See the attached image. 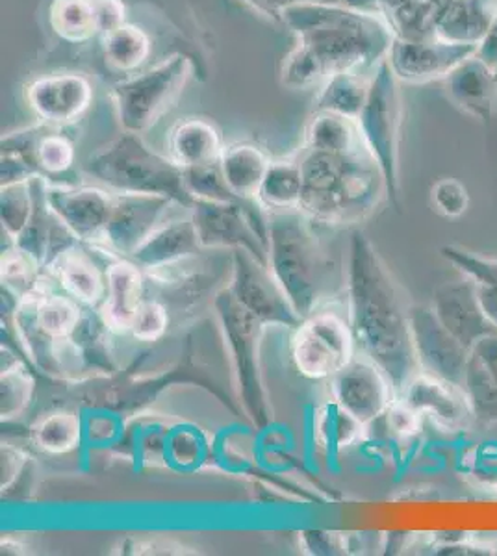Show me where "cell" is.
<instances>
[{
    "label": "cell",
    "instance_id": "obj_22",
    "mask_svg": "<svg viewBox=\"0 0 497 556\" xmlns=\"http://www.w3.org/2000/svg\"><path fill=\"white\" fill-rule=\"evenodd\" d=\"M201 251L204 249L199 245L196 225L188 210V214L183 217H170L164 225H160L131 258L144 271L152 275L176 267Z\"/></svg>",
    "mask_w": 497,
    "mask_h": 556
},
{
    "label": "cell",
    "instance_id": "obj_12",
    "mask_svg": "<svg viewBox=\"0 0 497 556\" xmlns=\"http://www.w3.org/2000/svg\"><path fill=\"white\" fill-rule=\"evenodd\" d=\"M233 253V282L227 290L239 306L264 325L273 323L297 329L302 319L297 316L268 264L244 249Z\"/></svg>",
    "mask_w": 497,
    "mask_h": 556
},
{
    "label": "cell",
    "instance_id": "obj_6",
    "mask_svg": "<svg viewBox=\"0 0 497 556\" xmlns=\"http://www.w3.org/2000/svg\"><path fill=\"white\" fill-rule=\"evenodd\" d=\"M191 71L188 56L173 54L151 70L114 84L112 99L123 132L141 136L154 127L183 96Z\"/></svg>",
    "mask_w": 497,
    "mask_h": 556
},
{
    "label": "cell",
    "instance_id": "obj_40",
    "mask_svg": "<svg viewBox=\"0 0 497 556\" xmlns=\"http://www.w3.org/2000/svg\"><path fill=\"white\" fill-rule=\"evenodd\" d=\"M170 329V311L157 299H146L134 317L131 334L139 342L152 343L164 338Z\"/></svg>",
    "mask_w": 497,
    "mask_h": 556
},
{
    "label": "cell",
    "instance_id": "obj_48",
    "mask_svg": "<svg viewBox=\"0 0 497 556\" xmlns=\"http://www.w3.org/2000/svg\"><path fill=\"white\" fill-rule=\"evenodd\" d=\"M377 2L378 0H341V4H346V7L349 8H357V10H364V12L375 7Z\"/></svg>",
    "mask_w": 497,
    "mask_h": 556
},
{
    "label": "cell",
    "instance_id": "obj_5",
    "mask_svg": "<svg viewBox=\"0 0 497 556\" xmlns=\"http://www.w3.org/2000/svg\"><path fill=\"white\" fill-rule=\"evenodd\" d=\"M84 172L115 193H149L191 208L184 169L170 156L152 151L139 134L123 132L84 164Z\"/></svg>",
    "mask_w": 497,
    "mask_h": 556
},
{
    "label": "cell",
    "instance_id": "obj_34",
    "mask_svg": "<svg viewBox=\"0 0 497 556\" xmlns=\"http://www.w3.org/2000/svg\"><path fill=\"white\" fill-rule=\"evenodd\" d=\"M36 392V380L25 364L10 349L2 348V374H0V416L12 421L25 414Z\"/></svg>",
    "mask_w": 497,
    "mask_h": 556
},
{
    "label": "cell",
    "instance_id": "obj_49",
    "mask_svg": "<svg viewBox=\"0 0 497 556\" xmlns=\"http://www.w3.org/2000/svg\"><path fill=\"white\" fill-rule=\"evenodd\" d=\"M291 4H297V2H328V4H338L341 0H290Z\"/></svg>",
    "mask_w": 497,
    "mask_h": 556
},
{
    "label": "cell",
    "instance_id": "obj_3",
    "mask_svg": "<svg viewBox=\"0 0 497 556\" xmlns=\"http://www.w3.org/2000/svg\"><path fill=\"white\" fill-rule=\"evenodd\" d=\"M283 25L318 60L327 80L336 73H357L390 49V33L375 15L341 2H297L284 12Z\"/></svg>",
    "mask_w": 497,
    "mask_h": 556
},
{
    "label": "cell",
    "instance_id": "obj_36",
    "mask_svg": "<svg viewBox=\"0 0 497 556\" xmlns=\"http://www.w3.org/2000/svg\"><path fill=\"white\" fill-rule=\"evenodd\" d=\"M36 206V193L30 180L8 184L0 191V222L2 235L15 243L30 223L32 212Z\"/></svg>",
    "mask_w": 497,
    "mask_h": 556
},
{
    "label": "cell",
    "instance_id": "obj_8",
    "mask_svg": "<svg viewBox=\"0 0 497 556\" xmlns=\"http://www.w3.org/2000/svg\"><path fill=\"white\" fill-rule=\"evenodd\" d=\"M357 353L349 317L323 308L302 317L291 340V361L310 380L333 379Z\"/></svg>",
    "mask_w": 497,
    "mask_h": 556
},
{
    "label": "cell",
    "instance_id": "obj_42",
    "mask_svg": "<svg viewBox=\"0 0 497 556\" xmlns=\"http://www.w3.org/2000/svg\"><path fill=\"white\" fill-rule=\"evenodd\" d=\"M384 419L388 424V429L397 437L412 438L422 430L423 417L401 397L392 403L388 412L384 414Z\"/></svg>",
    "mask_w": 497,
    "mask_h": 556
},
{
    "label": "cell",
    "instance_id": "obj_18",
    "mask_svg": "<svg viewBox=\"0 0 497 556\" xmlns=\"http://www.w3.org/2000/svg\"><path fill=\"white\" fill-rule=\"evenodd\" d=\"M399 397L405 399L422 417L433 421L436 429L459 434L475 425L472 406L460 386L418 371L405 386Z\"/></svg>",
    "mask_w": 497,
    "mask_h": 556
},
{
    "label": "cell",
    "instance_id": "obj_16",
    "mask_svg": "<svg viewBox=\"0 0 497 556\" xmlns=\"http://www.w3.org/2000/svg\"><path fill=\"white\" fill-rule=\"evenodd\" d=\"M114 193L97 186H47V201L71 235L86 243H101L114 208Z\"/></svg>",
    "mask_w": 497,
    "mask_h": 556
},
{
    "label": "cell",
    "instance_id": "obj_20",
    "mask_svg": "<svg viewBox=\"0 0 497 556\" xmlns=\"http://www.w3.org/2000/svg\"><path fill=\"white\" fill-rule=\"evenodd\" d=\"M2 152L21 154L39 177H60L75 165L76 152L63 128L38 123L2 138Z\"/></svg>",
    "mask_w": 497,
    "mask_h": 556
},
{
    "label": "cell",
    "instance_id": "obj_45",
    "mask_svg": "<svg viewBox=\"0 0 497 556\" xmlns=\"http://www.w3.org/2000/svg\"><path fill=\"white\" fill-rule=\"evenodd\" d=\"M97 15L101 26V38L126 23V8L123 0H97Z\"/></svg>",
    "mask_w": 497,
    "mask_h": 556
},
{
    "label": "cell",
    "instance_id": "obj_14",
    "mask_svg": "<svg viewBox=\"0 0 497 556\" xmlns=\"http://www.w3.org/2000/svg\"><path fill=\"white\" fill-rule=\"evenodd\" d=\"M173 199L149 193H115L114 208L102 243L117 256L131 258L149 236L171 217Z\"/></svg>",
    "mask_w": 497,
    "mask_h": 556
},
{
    "label": "cell",
    "instance_id": "obj_13",
    "mask_svg": "<svg viewBox=\"0 0 497 556\" xmlns=\"http://www.w3.org/2000/svg\"><path fill=\"white\" fill-rule=\"evenodd\" d=\"M410 332L420 371L462 388L470 349L442 325L433 306H410Z\"/></svg>",
    "mask_w": 497,
    "mask_h": 556
},
{
    "label": "cell",
    "instance_id": "obj_46",
    "mask_svg": "<svg viewBox=\"0 0 497 556\" xmlns=\"http://www.w3.org/2000/svg\"><path fill=\"white\" fill-rule=\"evenodd\" d=\"M477 291L483 311L497 329V286L477 285Z\"/></svg>",
    "mask_w": 497,
    "mask_h": 556
},
{
    "label": "cell",
    "instance_id": "obj_21",
    "mask_svg": "<svg viewBox=\"0 0 497 556\" xmlns=\"http://www.w3.org/2000/svg\"><path fill=\"white\" fill-rule=\"evenodd\" d=\"M144 269L133 258L117 256L107 266V298L101 304L102 321L110 332L126 334L146 301Z\"/></svg>",
    "mask_w": 497,
    "mask_h": 556
},
{
    "label": "cell",
    "instance_id": "obj_2",
    "mask_svg": "<svg viewBox=\"0 0 497 556\" xmlns=\"http://www.w3.org/2000/svg\"><path fill=\"white\" fill-rule=\"evenodd\" d=\"M302 197L299 212L310 222L346 227L365 219L388 193L370 149L355 154L305 152L299 159Z\"/></svg>",
    "mask_w": 497,
    "mask_h": 556
},
{
    "label": "cell",
    "instance_id": "obj_33",
    "mask_svg": "<svg viewBox=\"0 0 497 556\" xmlns=\"http://www.w3.org/2000/svg\"><path fill=\"white\" fill-rule=\"evenodd\" d=\"M32 442L47 455H67L80 447L83 419L70 410H54L32 425Z\"/></svg>",
    "mask_w": 497,
    "mask_h": 556
},
{
    "label": "cell",
    "instance_id": "obj_32",
    "mask_svg": "<svg viewBox=\"0 0 497 556\" xmlns=\"http://www.w3.org/2000/svg\"><path fill=\"white\" fill-rule=\"evenodd\" d=\"M370 93V83L355 73H336L323 84L314 101V112H331L357 119Z\"/></svg>",
    "mask_w": 497,
    "mask_h": 556
},
{
    "label": "cell",
    "instance_id": "obj_30",
    "mask_svg": "<svg viewBox=\"0 0 497 556\" xmlns=\"http://www.w3.org/2000/svg\"><path fill=\"white\" fill-rule=\"evenodd\" d=\"M149 34L139 26L125 23L102 36V54L110 70L121 75H136L151 56Z\"/></svg>",
    "mask_w": 497,
    "mask_h": 556
},
{
    "label": "cell",
    "instance_id": "obj_47",
    "mask_svg": "<svg viewBox=\"0 0 497 556\" xmlns=\"http://www.w3.org/2000/svg\"><path fill=\"white\" fill-rule=\"evenodd\" d=\"M2 555H25V545L12 538H2Z\"/></svg>",
    "mask_w": 497,
    "mask_h": 556
},
{
    "label": "cell",
    "instance_id": "obj_17",
    "mask_svg": "<svg viewBox=\"0 0 497 556\" xmlns=\"http://www.w3.org/2000/svg\"><path fill=\"white\" fill-rule=\"evenodd\" d=\"M25 97L39 123L65 128L88 112L94 102V86L78 73H57L32 80Z\"/></svg>",
    "mask_w": 497,
    "mask_h": 556
},
{
    "label": "cell",
    "instance_id": "obj_19",
    "mask_svg": "<svg viewBox=\"0 0 497 556\" xmlns=\"http://www.w3.org/2000/svg\"><path fill=\"white\" fill-rule=\"evenodd\" d=\"M431 306L442 325L464 348L472 349L481 338L497 330L483 311L477 285L464 275L459 280L438 286L433 293Z\"/></svg>",
    "mask_w": 497,
    "mask_h": 556
},
{
    "label": "cell",
    "instance_id": "obj_27",
    "mask_svg": "<svg viewBox=\"0 0 497 556\" xmlns=\"http://www.w3.org/2000/svg\"><path fill=\"white\" fill-rule=\"evenodd\" d=\"M305 149L327 154H355L365 151L357 119L331 112H314L305 130Z\"/></svg>",
    "mask_w": 497,
    "mask_h": 556
},
{
    "label": "cell",
    "instance_id": "obj_26",
    "mask_svg": "<svg viewBox=\"0 0 497 556\" xmlns=\"http://www.w3.org/2000/svg\"><path fill=\"white\" fill-rule=\"evenodd\" d=\"M220 165L228 188L239 201H257L271 165L270 156L259 146L241 141L225 147Z\"/></svg>",
    "mask_w": 497,
    "mask_h": 556
},
{
    "label": "cell",
    "instance_id": "obj_31",
    "mask_svg": "<svg viewBox=\"0 0 497 556\" xmlns=\"http://www.w3.org/2000/svg\"><path fill=\"white\" fill-rule=\"evenodd\" d=\"M49 25L62 41L88 43L89 39L101 36L97 0H51Z\"/></svg>",
    "mask_w": 497,
    "mask_h": 556
},
{
    "label": "cell",
    "instance_id": "obj_1",
    "mask_svg": "<svg viewBox=\"0 0 497 556\" xmlns=\"http://www.w3.org/2000/svg\"><path fill=\"white\" fill-rule=\"evenodd\" d=\"M346 293L357 348L383 367L401 395L420 371L410 332V306L377 249L360 232L352 236L349 247Z\"/></svg>",
    "mask_w": 497,
    "mask_h": 556
},
{
    "label": "cell",
    "instance_id": "obj_38",
    "mask_svg": "<svg viewBox=\"0 0 497 556\" xmlns=\"http://www.w3.org/2000/svg\"><path fill=\"white\" fill-rule=\"evenodd\" d=\"M327 83L322 65L318 64L312 54L305 47L296 45V49L284 58L281 67V84L288 89L322 88Z\"/></svg>",
    "mask_w": 497,
    "mask_h": 556
},
{
    "label": "cell",
    "instance_id": "obj_35",
    "mask_svg": "<svg viewBox=\"0 0 497 556\" xmlns=\"http://www.w3.org/2000/svg\"><path fill=\"white\" fill-rule=\"evenodd\" d=\"M39 262L26 253L25 249L12 243L2 251L0 258V278H2V291L12 295L15 303L28 298L32 293L41 290L44 285L39 280Z\"/></svg>",
    "mask_w": 497,
    "mask_h": 556
},
{
    "label": "cell",
    "instance_id": "obj_41",
    "mask_svg": "<svg viewBox=\"0 0 497 556\" xmlns=\"http://www.w3.org/2000/svg\"><path fill=\"white\" fill-rule=\"evenodd\" d=\"M431 199H433L436 212L444 217H451V219L464 214L470 204L467 188L453 178H444L440 182H436Z\"/></svg>",
    "mask_w": 497,
    "mask_h": 556
},
{
    "label": "cell",
    "instance_id": "obj_10",
    "mask_svg": "<svg viewBox=\"0 0 497 556\" xmlns=\"http://www.w3.org/2000/svg\"><path fill=\"white\" fill-rule=\"evenodd\" d=\"M357 123L365 146L372 151L383 172L388 195L397 201L399 195V175H397L399 110H397L394 76L388 65H381L377 75L373 76L368 101L357 117Z\"/></svg>",
    "mask_w": 497,
    "mask_h": 556
},
{
    "label": "cell",
    "instance_id": "obj_44",
    "mask_svg": "<svg viewBox=\"0 0 497 556\" xmlns=\"http://www.w3.org/2000/svg\"><path fill=\"white\" fill-rule=\"evenodd\" d=\"M26 456L25 451L13 447L12 443H2L0 450V488L2 492H8L15 484L17 477H21L25 469Z\"/></svg>",
    "mask_w": 497,
    "mask_h": 556
},
{
    "label": "cell",
    "instance_id": "obj_25",
    "mask_svg": "<svg viewBox=\"0 0 497 556\" xmlns=\"http://www.w3.org/2000/svg\"><path fill=\"white\" fill-rule=\"evenodd\" d=\"M170 159L181 167L218 164L225 151L220 130L212 121L188 117L176 123L170 134Z\"/></svg>",
    "mask_w": 497,
    "mask_h": 556
},
{
    "label": "cell",
    "instance_id": "obj_29",
    "mask_svg": "<svg viewBox=\"0 0 497 556\" xmlns=\"http://www.w3.org/2000/svg\"><path fill=\"white\" fill-rule=\"evenodd\" d=\"M302 197V175L299 160L271 162L264 182L260 186L257 203L268 214L299 212Z\"/></svg>",
    "mask_w": 497,
    "mask_h": 556
},
{
    "label": "cell",
    "instance_id": "obj_37",
    "mask_svg": "<svg viewBox=\"0 0 497 556\" xmlns=\"http://www.w3.org/2000/svg\"><path fill=\"white\" fill-rule=\"evenodd\" d=\"M184 188L191 197V201L204 203H236L238 197L228 188L225 175L218 164L194 165L184 167Z\"/></svg>",
    "mask_w": 497,
    "mask_h": 556
},
{
    "label": "cell",
    "instance_id": "obj_39",
    "mask_svg": "<svg viewBox=\"0 0 497 556\" xmlns=\"http://www.w3.org/2000/svg\"><path fill=\"white\" fill-rule=\"evenodd\" d=\"M442 256L451 262L464 277L472 278L475 285L497 286V258L475 254L457 245L444 247Z\"/></svg>",
    "mask_w": 497,
    "mask_h": 556
},
{
    "label": "cell",
    "instance_id": "obj_15",
    "mask_svg": "<svg viewBox=\"0 0 497 556\" xmlns=\"http://www.w3.org/2000/svg\"><path fill=\"white\" fill-rule=\"evenodd\" d=\"M13 323L21 348L39 371L51 375L54 379H83L91 364L83 345L76 342L75 336L52 338L44 334L32 319L30 306L26 301H20L15 306Z\"/></svg>",
    "mask_w": 497,
    "mask_h": 556
},
{
    "label": "cell",
    "instance_id": "obj_4",
    "mask_svg": "<svg viewBox=\"0 0 497 556\" xmlns=\"http://www.w3.org/2000/svg\"><path fill=\"white\" fill-rule=\"evenodd\" d=\"M310 223L301 212L268 214V267L301 319L320 311L336 273H346L334 267Z\"/></svg>",
    "mask_w": 497,
    "mask_h": 556
},
{
    "label": "cell",
    "instance_id": "obj_9",
    "mask_svg": "<svg viewBox=\"0 0 497 556\" xmlns=\"http://www.w3.org/2000/svg\"><path fill=\"white\" fill-rule=\"evenodd\" d=\"M189 212L202 249H244L268 264V215L257 201H196Z\"/></svg>",
    "mask_w": 497,
    "mask_h": 556
},
{
    "label": "cell",
    "instance_id": "obj_7",
    "mask_svg": "<svg viewBox=\"0 0 497 556\" xmlns=\"http://www.w3.org/2000/svg\"><path fill=\"white\" fill-rule=\"evenodd\" d=\"M215 311L225 332L228 351L233 354L241 403L246 406L247 416L251 417L252 424L265 427L271 412L260 374V336L264 323L241 308L228 290L215 299Z\"/></svg>",
    "mask_w": 497,
    "mask_h": 556
},
{
    "label": "cell",
    "instance_id": "obj_11",
    "mask_svg": "<svg viewBox=\"0 0 497 556\" xmlns=\"http://www.w3.org/2000/svg\"><path fill=\"white\" fill-rule=\"evenodd\" d=\"M331 395L334 405L349 412L365 427L384 417L399 397L383 367L360 351L331 379Z\"/></svg>",
    "mask_w": 497,
    "mask_h": 556
},
{
    "label": "cell",
    "instance_id": "obj_28",
    "mask_svg": "<svg viewBox=\"0 0 497 556\" xmlns=\"http://www.w3.org/2000/svg\"><path fill=\"white\" fill-rule=\"evenodd\" d=\"M21 301L30 306L36 327L52 338L75 336L84 319L83 304L67 293H51L45 286Z\"/></svg>",
    "mask_w": 497,
    "mask_h": 556
},
{
    "label": "cell",
    "instance_id": "obj_24",
    "mask_svg": "<svg viewBox=\"0 0 497 556\" xmlns=\"http://www.w3.org/2000/svg\"><path fill=\"white\" fill-rule=\"evenodd\" d=\"M45 269L57 278L63 293L83 306H99L107 298V267L102 269L78 243L58 254Z\"/></svg>",
    "mask_w": 497,
    "mask_h": 556
},
{
    "label": "cell",
    "instance_id": "obj_43",
    "mask_svg": "<svg viewBox=\"0 0 497 556\" xmlns=\"http://www.w3.org/2000/svg\"><path fill=\"white\" fill-rule=\"evenodd\" d=\"M125 555H186L191 551H186V547L176 544L173 540H165V538H141V540H126L125 544H121Z\"/></svg>",
    "mask_w": 497,
    "mask_h": 556
},
{
    "label": "cell",
    "instance_id": "obj_23",
    "mask_svg": "<svg viewBox=\"0 0 497 556\" xmlns=\"http://www.w3.org/2000/svg\"><path fill=\"white\" fill-rule=\"evenodd\" d=\"M462 390L472 406L475 425H497V330L470 349Z\"/></svg>",
    "mask_w": 497,
    "mask_h": 556
}]
</instances>
